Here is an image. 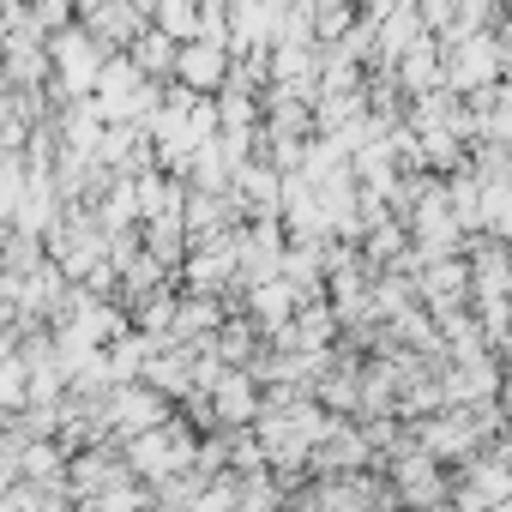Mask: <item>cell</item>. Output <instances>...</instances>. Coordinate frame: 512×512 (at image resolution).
<instances>
[{
	"mask_svg": "<svg viewBox=\"0 0 512 512\" xmlns=\"http://www.w3.org/2000/svg\"><path fill=\"white\" fill-rule=\"evenodd\" d=\"M169 416H175V404H169L163 392H151V386H121V392H109V428H115L121 446L139 440V434H151V428H163Z\"/></svg>",
	"mask_w": 512,
	"mask_h": 512,
	"instance_id": "cell-6",
	"label": "cell"
},
{
	"mask_svg": "<svg viewBox=\"0 0 512 512\" xmlns=\"http://www.w3.org/2000/svg\"><path fill=\"white\" fill-rule=\"evenodd\" d=\"M500 79H506V67H500V37H452V43H440V91H452V97H488V91H500Z\"/></svg>",
	"mask_w": 512,
	"mask_h": 512,
	"instance_id": "cell-2",
	"label": "cell"
},
{
	"mask_svg": "<svg viewBox=\"0 0 512 512\" xmlns=\"http://www.w3.org/2000/svg\"><path fill=\"white\" fill-rule=\"evenodd\" d=\"M199 446H205V434L175 410L163 428H151V434L127 440V446H121V458H127V470H133V482L163 488V482H175V476L199 470Z\"/></svg>",
	"mask_w": 512,
	"mask_h": 512,
	"instance_id": "cell-1",
	"label": "cell"
},
{
	"mask_svg": "<svg viewBox=\"0 0 512 512\" xmlns=\"http://www.w3.org/2000/svg\"><path fill=\"white\" fill-rule=\"evenodd\" d=\"M229 73H235V55H229L223 43H187V49L175 55V79H169V85H181V91L217 103V97L229 91Z\"/></svg>",
	"mask_w": 512,
	"mask_h": 512,
	"instance_id": "cell-5",
	"label": "cell"
},
{
	"mask_svg": "<svg viewBox=\"0 0 512 512\" xmlns=\"http://www.w3.org/2000/svg\"><path fill=\"white\" fill-rule=\"evenodd\" d=\"M175 55H181V49H175L169 37H157V31H145V37L127 49V61H133L151 85H169V79H175Z\"/></svg>",
	"mask_w": 512,
	"mask_h": 512,
	"instance_id": "cell-8",
	"label": "cell"
},
{
	"mask_svg": "<svg viewBox=\"0 0 512 512\" xmlns=\"http://www.w3.org/2000/svg\"><path fill=\"white\" fill-rule=\"evenodd\" d=\"M49 67H55L61 103H91V97H97V79H103V67H109V49H103L85 25H73V31L49 37Z\"/></svg>",
	"mask_w": 512,
	"mask_h": 512,
	"instance_id": "cell-3",
	"label": "cell"
},
{
	"mask_svg": "<svg viewBox=\"0 0 512 512\" xmlns=\"http://www.w3.org/2000/svg\"><path fill=\"white\" fill-rule=\"evenodd\" d=\"M151 31L169 37L175 49H187V43H199V7H193V0H157V7H151Z\"/></svg>",
	"mask_w": 512,
	"mask_h": 512,
	"instance_id": "cell-7",
	"label": "cell"
},
{
	"mask_svg": "<svg viewBox=\"0 0 512 512\" xmlns=\"http://www.w3.org/2000/svg\"><path fill=\"white\" fill-rule=\"evenodd\" d=\"M386 482H392V500H398L404 512H434V506H446V500H452V488H446V464H434L416 440L392 452Z\"/></svg>",
	"mask_w": 512,
	"mask_h": 512,
	"instance_id": "cell-4",
	"label": "cell"
}]
</instances>
